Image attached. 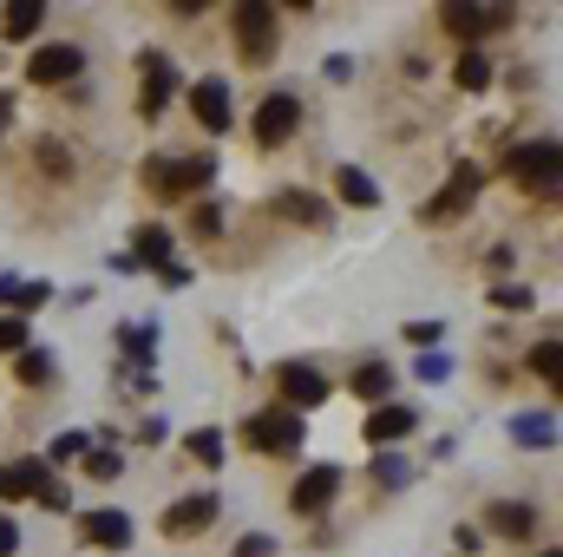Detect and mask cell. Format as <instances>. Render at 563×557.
Listing matches in <instances>:
<instances>
[{
    "label": "cell",
    "instance_id": "cell-1",
    "mask_svg": "<svg viewBox=\"0 0 563 557\" xmlns=\"http://www.w3.org/2000/svg\"><path fill=\"white\" fill-rule=\"evenodd\" d=\"M210 177H217V157H210V151H197V157H151V164H144V190L164 197V204L203 190Z\"/></svg>",
    "mask_w": 563,
    "mask_h": 557
},
{
    "label": "cell",
    "instance_id": "cell-2",
    "mask_svg": "<svg viewBox=\"0 0 563 557\" xmlns=\"http://www.w3.org/2000/svg\"><path fill=\"white\" fill-rule=\"evenodd\" d=\"M230 26H236V53H243L250 66L276 59L282 20H276V7H269V0H236V7H230Z\"/></svg>",
    "mask_w": 563,
    "mask_h": 557
},
{
    "label": "cell",
    "instance_id": "cell-3",
    "mask_svg": "<svg viewBox=\"0 0 563 557\" xmlns=\"http://www.w3.org/2000/svg\"><path fill=\"white\" fill-rule=\"evenodd\" d=\"M478 190H485V171H478V164H452L445 190L420 204V223H459V217L478 204Z\"/></svg>",
    "mask_w": 563,
    "mask_h": 557
},
{
    "label": "cell",
    "instance_id": "cell-4",
    "mask_svg": "<svg viewBox=\"0 0 563 557\" xmlns=\"http://www.w3.org/2000/svg\"><path fill=\"white\" fill-rule=\"evenodd\" d=\"M243 439L256 446V452H269V459H288V452H301V414H288V407H269V414H256L243 426Z\"/></svg>",
    "mask_w": 563,
    "mask_h": 557
},
{
    "label": "cell",
    "instance_id": "cell-5",
    "mask_svg": "<svg viewBox=\"0 0 563 557\" xmlns=\"http://www.w3.org/2000/svg\"><path fill=\"white\" fill-rule=\"evenodd\" d=\"M558 139H538V144H518L511 151V177L531 190V197H558Z\"/></svg>",
    "mask_w": 563,
    "mask_h": 557
},
{
    "label": "cell",
    "instance_id": "cell-6",
    "mask_svg": "<svg viewBox=\"0 0 563 557\" xmlns=\"http://www.w3.org/2000/svg\"><path fill=\"white\" fill-rule=\"evenodd\" d=\"M276 394L288 401V414H308V407H328V374L321 368H308V361H282L276 368Z\"/></svg>",
    "mask_w": 563,
    "mask_h": 557
},
{
    "label": "cell",
    "instance_id": "cell-7",
    "mask_svg": "<svg viewBox=\"0 0 563 557\" xmlns=\"http://www.w3.org/2000/svg\"><path fill=\"white\" fill-rule=\"evenodd\" d=\"M79 73H86V53L73 40H53V46H40L26 59V86H73Z\"/></svg>",
    "mask_w": 563,
    "mask_h": 557
},
{
    "label": "cell",
    "instance_id": "cell-8",
    "mask_svg": "<svg viewBox=\"0 0 563 557\" xmlns=\"http://www.w3.org/2000/svg\"><path fill=\"white\" fill-rule=\"evenodd\" d=\"M511 20H518L511 7H465V0L439 7V26H445V33H459V40H485V33H505Z\"/></svg>",
    "mask_w": 563,
    "mask_h": 557
},
{
    "label": "cell",
    "instance_id": "cell-9",
    "mask_svg": "<svg viewBox=\"0 0 563 557\" xmlns=\"http://www.w3.org/2000/svg\"><path fill=\"white\" fill-rule=\"evenodd\" d=\"M217 492H190V499H177V505H164V538H197V532H210L217 525Z\"/></svg>",
    "mask_w": 563,
    "mask_h": 557
},
{
    "label": "cell",
    "instance_id": "cell-10",
    "mask_svg": "<svg viewBox=\"0 0 563 557\" xmlns=\"http://www.w3.org/2000/svg\"><path fill=\"white\" fill-rule=\"evenodd\" d=\"M295 125H301V99H295L288 86H276V92H269V99L256 106V139L276 151V144L295 139Z\"/></svg>",
    "mask_w": 563,
    "mask_h": 557
},
{
    "label": "cell",
    "instance_id": "cell-11",
    "mask_svg": "<svg viewBox=\"0 0 563 557\" xmlns=\"http://www.w3.org/2000/svg\"><path fill=\"white\" fill-rule=\"evenodd\" d=\"M139 73H144L139 112H144V119H164V106H170V92L184 86V79H177V66H170L164 53H139Z\"/></svg>",
    "mask_w": 563,
    "mask_h": 557
},
{
    "label": "cell",
    "instance_id": "cell-12",
    "mask_svg": "<svg viewBox=\"0 0 563 557\" xmlns=\"http://www.w3.org/2000/svg\"><path fill=\"white\" fill-rule=\"evenodd\" d=\"M269 217H282V223H308V230H328V223H334V204L314 197V190H295V184H288V190L269 197Z\"/></svg>",
    "mask_w": 563,
    "mask_h": 557
},
{
    "label": "cell",
    "instance_id": "cell-13",
    "mask_svg": "<svg viewBox=\"0 0 563 557\" xmlns=\"http://www.w3.org/2000/svg\"><path fill=\"white\" fill-rule=\"evenodd\" d=\"M334 492H341V472H334V466H308V472L295 479V492H288V505H295L301 518H321V512L334 505Z\"/></svg>",
    "mask_w": 563,
    "mask_h": 557
},
{
    "label": "cell",
    "instance_id": "cell-14",
    "mask_svg": "<svg viewBox=\"0 0 563 557\" xmlns=\"http://www.w3.org/2000/svg\"><path fill=\"white\" fill-rule=\"evenodd\" d=\"M190 112H197L203 132L223 139V132H230V112H236V106H230V86H223V79H197V86H190Z\"/></svg>",
    "mask_w": 563,
    "mask_h": 557
},
{
    "label": "cell",
    "instance_id": "cell-15",
    "mask_svg": "<svg viewBox=\"0 0 563 557\" xmlns=\"http://www.w3.org/2000/svg\"><path fill=\"white\" fill-rule=\"evenodd\" d=\"M485 532L525 545V538L538 532V505H525V499H498V505H485Z\"/></svg>",
    "mask_w": 563,
    "mask_h": 557
},
{
    "label": "cell",
    "instance_id": "cell-16",
    "mask_svg": "<svg viewBox=\"0 0 563 557\" xmlns=\"http://www.w3.org/2000/svg\"><path fill=\"white\" fill-rule=\"evenodd\" d=\"M79 538H86V545H99V551H125V545H132V518H125V512H112V505H99V512H86V518H79Z\"/></svg>",
    "mask_w": 563,
    "mask_h": 557
},
{
    "label": "cell",
    "instance_id": "cell-17",
    "mask_svg": "<svg viewBox=\"0 0 563 557\" xmlns=\"http://www.w3.org/2000/svg\"><path fill=\"white\" fill-rule=\"evenodd\" d=\"M420 426V414L413 407H400V401H380L374 414L361 419V433H367V446H394V439H407Z\"/></svg>",
    "mask_w": 563,
    "mask_h": 557
},
{
    "label": "cell",
    "instance_id": "cell-18",
    "mask_svg": "<svg viewBox=\"0 0 563 557\" xmlns=\"http://www.w3.org/2000/svg\"><path fill=\"white\" fill-rule=\"evenodd\" d=\"M46 479H53L46 459H13V466H0V499H40Z\"/></svg>",
    "mask_w": 563,
    "mask_h": 557
},
{
    "label": "cell",
    "instance_id": "cell-19",
    "mask_svg": "<svg viewBox=\"0 0 563 557\" xmlns=\"http://www.w3.org/2000/svg\"><path fill=\"white\" fill-rule=\"evenodd\" d=\"M334 190H341V204H354V210H374V204H380V184H374L361 164H341V171H334Z\"/></svg>",
    "mask_w": 563,
    "mask_h": 557
},
{
    "label": "cell",
    "instance_id": "cell-20",
    "mask_svg": "<svg viewBox=\"0 0 563 557\" xmlns=\"http://www.w3.org/2000/svg\"><path fill=\"white\" fill-rule=\"evenodd\" d=\"M354 394L374 401V407L394 401V368H387V361H361V368H354Z\"/></svg>",
    "mask_w": 563,
    "mask_h": 557
},
{
    "label": "cell",
    "instance_id": "cell-21",
    "mask_svg": "<svg viewBox=\"0 0 563 557\" xmlns=\"http://www.w3.org/2000/svg\"><path fill=\"white\" fill-rule=\"evenodd\" d=\"M46 295H53L46 282H13V276H0V308H7V315H33Z\"/></svg>",
    "mask_w": 563,
    "mask_h": 557
},
{
    "label": "cell",
    "instance_id": "cell-22",
    "mask_svg": "<svg viewBox=\"0 0 563 557\" xmlns=\"http://www.w3.org/2000/svg\"><path fill=\"white\" fill-rule=\"evenodd\" d=\"M132 243H139L132 263H151V270H170V263H177V256H170V230H157V223H144Z\"/></svg>",
    "mask_w": 563,
    "mask_h": 557
},
{
    "label": "cell",
    "instance_id": "cell-23",
    "mask_svg": "<svg viewBox=\"0 0 563 557\" xmlns=\"http://www.w3.org/2000/svg\"><path fill=\"white\" fill-rule=\"evenodd\" d=\"M40 20H46V7H40V0H13V7L0 13L7 40H33V33H40Z\"/></svg>",
    "mask_w": 563,
    "mask_h": 557
},
{
    "label": "cell",
    "instance_id": "cell-24",
    "mask_svg": "<svg viewBox=\"0 0 563 557\" xmlns=\"http://www.w3.org/2000/svg\"><path fill=\"white\" fill-rule=\"evenodd\" d=\"M531 374H538V381H544L551 394H558V387H563V348H558V335L531 348Z\"/></svg>",
    "mask_w": 563,
    "mask_h": 557
},
{
    "label": "cell",
    "instance_id": "cell-25",
    "mask_svg": "<svg viewBox=\"0 0 563 557\" xmlns=\"http://www.w3.org/2000/svg\"><path fill=\"white\" fill-rule=\"evenodd\" d=\"M511 439H518V446H551V439H558V419L551 414H518L511 419Z\"/></svg>",
    "mask_w": 563,
    "mask_h": 557
},
{
    "label": "cell",
    "instance_id": "cell-26",
    "mask_svg": "<svg viewBox=\"0 0 563 557\" xmlns=\"http://www.w3.org/2000/svg\"><path fill=\"white\" fill-rule=\"evenodd\" d=\"M13 374H20L26 387H46V381H53V354H40V348H20V354H13Z\"/></svg>",
    "mask_w": 563,
    "mask_h": 557
},
{
    "label": "cell",
    "instance_id": "cell-27",
    "mask_svg": "<svg viewBox=\"0 0 563 557\" xmlns=\"http://www.w3.org/2000/svg\"><path fill=\"white\" fill-rule=\"evenodd\" d=\"M452 79H459L465 92H485V86H492V59H485V53H465V59L452 66Z\"/></svg>",
    "mask_w": 563,
    "mask_h": 557
},
{
    "label": "cell",
    "instance_id": "cell-28",
    "mask_svg": "<svg viewBox=\"0 0 563 557\" xmlns=\"http://www.w3.org/2000/svg\"><path fill=\"white\" fill-rule=\"evenodd\" d=\"M184 446H190V459H197V466H223V433H217V426H197Z\"/></svg>",
    "mask_w": 563,
    "mask_h": 557
},
{
    "label": "cell",
    "instance_id": "cell-29",
    "mask_svg": "<svg viewBox=\"0 0 563 557\" xmlns=\"http://www.w3.org/2000/svg\"><path fill=\"white\" fill-rule=\"evenodd\" d=\"M151 341H157V335H151V321H132V328H119V348H125V361H151Z\"/></svg>",
    "mask_w": 563,
    "mask_h": 557
},
{
    "label": "cell",
    "instance_id": "cell-30",
    "mask_svg": "<svg viewBox=\"0 0 563 557\" xmlns=\"http://www.w3.org/2000/svg\"><path fill=\"white\" fill-rule=\"evenodd\" d=\"M79 452H92V433H59V439L46 446V466H66V459H79Z\"/></svg>",
    "mask_w": 563,
    "mask_h": 557
},
{
    "label": "cell",
    "instance_id": "cell-31",
    "mask_svg": "<svg viewBox=\"0 0 563 557\" xmlns=\"http://www.w3.org/2000/svg\"><path fill=\"white\" fill-rule=\"evenodd\" d=\"M86 472H92L99 485H112V479L125 472V459H119V452H86Z\"/></svg>",
    "mask_w": 563,
    "mask_h": 557
},
{
    "label": "cell",
    "instance_id": "cell-32",
    "mask_svg": "<svg viewBox=\"0 0 563 557\" xmlns=\"http://www.w3.org/2000/svg\"><path fill=\"white\" fill-rule=\"evenodd\" d=\"M20 348H33L26 341V321L20 315H0V354H20Z\"/></svg>",
    "mask_w": 563,
    "mask_h": 557
},
{
    "label": "cell",
    "instance_id": "cell-33",
    "mask_svg": "<svg viewBox=\"0 0 563 557\" xmlns=\"http://www.w3.org/2000/svg\"><path fill=\"white\" fill-rule=\"evenodd\" d=\"M407 341H413V348H426V354H432V348L445 341V321H407Z\"/></svg>",
    "mask_w": 563,
    "mask_h": 557
},
{
    "label": "cell",
    "instance_id": "cell-34",
    "mask_svg": "<svg viewBox=\"0 0 563 557\" xmlns=\"http://www.w3.org/2000/svg\"><path fill=\"white\" fill-rule=\"evenodd\" d=\"M492 302H498V308H531L538 295H531L525 282H498V288H492Z\"/></svg>",
    "mask_w": 563,
    "mask_h": 557
},
{
    "label": "cell",
    "instance_id": "cell-35",
    "mask_svg": "<svg viewBox=\"0 0 563 557\" xmlns=\"http://www.w3.org/2000/svg\"><path fill=\"white\" fill-rule=\"evenodd\" d=\"M374 485H407V466L387 452V459H374Z\"/></svg>",
    "mask_w": 563,
    "mask_h": 557
},
{
    "label": "cell",
    "instance_id": "cell-36",
    "mask_svg": "<svg viewBox=\"0 0 563 557\" xmlns=\"http://www.w3.org/2000/svg\"><path fill=\"white\" fill-rule=\"evenodd\" d=\"M236 557H276V538L269 532H250V538H236Z\"/></svg>",
    "mask_w": 563,
    "mask_h": 557
},
{
    "label": "cell",
    "instance_id": "cell-37",
    "mask_svg": "<svg viewBox=\"0 0 563 557\" xmlns=\"http://www.w3.org/2000/svg\"><path fill=\"white\" fill-rule=\"evenodd\" d=\"M40 164H46L53 177H66V171H73V151H59V144L46 139V144H40Z\"/></svg>",
    "mask_w": 563,
    "mask_h": 557
},
{
    "label": "cell",
    "instance_id": "cell-38",
    "mask_svg": "<svg viewBox=\"0 0 563 557\" xmlns=\"http://www.w3.org/2000/svg\"><path fill=\"white\" fill-rule=\"evenodd\" d=\"M190 223H197V237H217V230H223V210H217V204H197Z\"/></svg>",
    "mask_w": 563,
    "mask_h": 557
},
{
    "label": "cell",
    "instance_id": "cell-39",
    "mask_svg": "<svg viewBox=\"0 0 563 557\" xmlns=\"http://www.w3.org/2000/svg\"><path fill=\"white\" fill-rule=\"evenodd\" d=\"M40 505H46V512H66V505H73V492H66L59 479H46V485H40Z\"/></svg>",
    "mask_w": 563,
    "mask_h": 557
},
{
    "label": "cell",
    "instance_id": "cell-40",
    "mask_svg": "<svg viewBox=\"0 0 563 557\" xmlns=\"http://www.w3.org/2000/svg\"><path fill=\"white\" fill-rule=\"evenodd\" d=\"M445 374H452L445 354H420V381H445Z\"/></svg>",
    "mask_w": 563,
    "mask_h": 557
},
{
    "label": "cell",
    "instance_id": "cell-41",
    "mask_svg": "<svg viewBox=\"0 0 563 557\" xmlns=\"http://www.w3.org/2000/svg\"><path fill=\"white\" fill-rule=\"evenodd\" d=\"M13 551H20V525L0 512V557H13Z\"/></svg>",
    "mask_w": 563,
    "mask_h": 557
},
{
    "label": "cell",
    "instance_id": "cell-42",
    "mask_svg": "<svg viewBox=\"0 0 563 557\" xmlns=\"http://www.w3.org/2000/svg\"><path fill=\"white\" fill-rule=\"evenodd\" d=\"M157 282H164V288H184V282H190V270H184V263H170V270H157Z\"/></svg>",
    "mask_w": 563,
    "mask_h": 557
},
{
    "label": "cell",
    "instance_id": "cell-43",
    "mask_svg": "<svg viewBox=\"0 0 563 557\" xmlns=\"http://www.w3.org/2000/svg\"><path fill=\"white\" fill-rule=\"evenodd\" d=\"M13 132V92H0V139Z\"/></svg>",
    "mask_w": 563,
    "mask_h": 557
},
{
    "label": "cell",
    "instance_id": "cell-44",
    "mask_svg": "<svg viewBox=\"0 0 563 557\" xmlns=\"http://www.w3.org/2000/svg\"><path fill=\"white\" fill-rule=\"evenodd\" d=\"M538 557H558V551H538Z\"/></svg>",
    "mask_w": 563,
    "mask_h": 557
}]
</instances>
